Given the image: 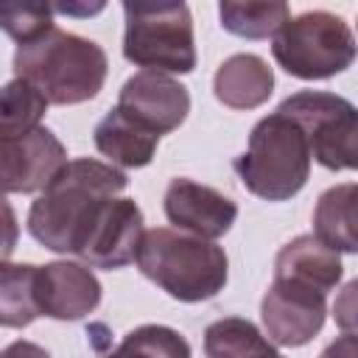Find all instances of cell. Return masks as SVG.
Returning <instances> with one entry per match:
<instances>
[{
	"instance_id": "obj_1",
	"label": "cell",
	"mask_w": 358,
	"mask_h": 358,
	"mask_svg": "<svg viewBox=\"0 0 358 358\" xmlns=\"http://www.w3.org/2000/svg\"><path fill=\"white\" fill-rule=\"evenodd\" d=\"M129 176L101 159H70L28 210V232L56 255H81L101 210L117 199Z\"/></svg>"
},
{
	"instance_id": "obj_2",
	"label": "cell",
	"mask_w": 358,
	"mask_h": 358,
	"mask_svg": "<svg viewBox=\"0 0 358 358\" xmlns=\"http://www.w3.org/2000/svg\"><path fill=\"white\" fill-rule=\"evenodd\" d=\"M109 73L106 50L78 34L50 28L45 36L20 45L14 53V78L31 81L48 103L73 106L95 98Z\"/></svg>"
},
{
	"instance_id": "obj_3",
	"label": "cell",
	"mask_w": 358,
	"mask_h": 358,
	"mask_svg": "<svg viewBox=\"0 0 358 358\" xmlns=\"http://www.w3.org/2000/svg\"><path fill=\"white\" fill-rule=\"evenodd\" d=\"M137 268L157 288L179 302H204L224 291L229 277L227 252L215 241H204L179 229H145Z\"/></svg>"
},
{
	"instance_id": "obj_4",
	"label": "cell",
	"mask_w": 358,
	"mask_h": 358,
	"mask_svg": "<svg viewBox=\"0 0 358 358\" xmlns=\"http://www.w3.org/2000/svg\"><path fill=\"white\" fill-rule=\"evenodd\" d=\"M310 143L305 129L285 112L260 117L249 134L246 151L235 157L232 168L241 185L266 201H288L310 176Z\"/></svg>"
},
{
	"instance_id": "obj_5",
	"label": "cell",
	"mask_w": 358,
	"mask_h": 358,
	"mask_svg": "<svg viewBox=\"0 0 358 358\" xmlns=\"http://www.w3.org/2000/svg\"><path fill=\"white\" fill-rule=\"evenodd\" d=\"M126 62L157 73H193L196 36L187 3H123Z\"/></svg>"
},
{
	"instance_id": "obj_6",
	"label": "cell",
	"mask_w": 358,
	"mask_h": 358,
	"mask_svg": "<svg viewBox=\"0 0 358 358\" xmlns=\"http://www.w3.org/2000/svg\"><path fill=\"white\" fill-rule=\"evenodd\" d=\"M271 53L288 76L302 81H322L352 67L358 42L338 14L305 11L280 28L271 42Z\"/></svg>"
},
{
	"instance_id": "obj_7",
	"label": "cell",
	"mask_w": 358,
	"mask_h": 358,
	"mask_svg": "<svg viewBox=\"0 0 358 358\" xmlns=\"http://www.w3.org/2000/svg\"><path fill=\"white\" fill-rule=\"evenodd\" d=\"M277 109L305 129L310 154L322 168L358 171V106L333 92L302 90L288 95Z\"/></svg>"
},
{
	"instance_id": "obj_8",
	"label": "cell",
	"mask_w": 358,
	"mask_h": 358,
	"mask_svg": "<svg viewBox=\"0 0 358 358\" xmlns=\"http://www.w3.org/2000/svg\"><path fill=\"white\" fill-rule=\"evenodd\" d=\"M260 316L266 336L274 344L302 347L322 330L327 319V294L302 280L274 277L260 302Z\"/></svg>"
},
{
	"instance_id": "obj_9",
	"label": "cell",
	"mask_w": 358,
	"mask_h": 358,
	"mask_svg": "<svg viewBox=\"0 0 358 358\" xmlns=\"http://www.w3.org/2000/svg\"><path fill=\"white\" fill-rule=\"evenodd\" d=\"M0 154L6 193H42L70 162L62 140L45 126L20 137H0Z\"/></svg>"
},
{
	"instance_id": "obj_10",
	"label": "cell",
	"mask_w": 358,
	"mask_h": 358,
	"mask_svg": "<svg viewBox=\"0 0 358 358\" xmlns=\"http://www.w3.org/2000/svg\"><path fill=\"white\" fill-rule=\"evenodd\" d=\"M117 106L154 134L179 129L190 112V92L168 73L140 70L120 87Z\"/></svg>"
},
{
	"instance_id": "obj_11",
	"label": "cell",
	"mask_w": 358,
	"mask_h": 358,
	"mask_svg": "<svg viewBox=\"0 0 358 358\" xmlns=\"http://www.w3.org/2000/svg\"><path fill=\"white\" fill-rule=\"evenodd\" d=\"M34 296L39 316L59 322H78L101 305V282L90 266L73 260H53L36 266Z\"/></svg>"
},
{
	"instance_id": "obj_12",
	"label": "cell",
	"mask_w": 358,
	"mask_h": 358,
	"mask_svg": "<svg viewBox=\"0 0 358 358\" xmlns=\"http://www.w3.org/2000/svg\"><path fill=\"white\" fill-rule=\"evenodd\" d=\"M162 207L173 229L204 238V241H215L227 235L238 218V204L229 196L185 176L171 179Z\"/></svg>"
},
{
	"instance_id": "obj_13",
	"label": "cell",
	"mask_w": 358,
	"mask_h": 358,
	"mask_svg": "<svg viewBox=\"0 0 358 358\" xmlns=\"http://www.w3.org/2000/svg\"><path fill=\"white\" fill-rule=\"evenodd\" d=\"M143 235V210L134 199L117 196L101 210L78 260L90 268H123L131 260H137Z\"/></svg>"
},
{
	"instance_id": "obj_14",
	"label": "cell",
	"mask_w": 358,
	"mask_h": 358,
	"mask_svg": "<svg viewBox=\"0 0 358 358\" xmlns=\"http://www.w3.org/2000/svg\"><path fill=\"white\" fill-rule=\"evenodd\" d=\"M215 98L229 109H255L274 92V73L255 53H235L213 76Z\"/></svg>"
},
{
	"instance_id": "obj_15",
	"label": "cell",
	"mask_w": 358,
	"mask_h": 358,
	"mask_svg": "<svg viewBox=\"0 0 358 358\" xmlns=\"http://www.w3.org/2000/svg\"><path fill=\"white\" fill-rule=\"evenodd\" d=\"M341 274H344V266L338 252L330 249L316 235H299L288 241L274 257V277L302 280L308 285H316L324 294H330L341 282Z\"/></svg>"
},
{
	"instance_id": "obj_16",
	"label": "cell",
	"mask_w": 358,
	"mask_h": 358,
	"mask_svg": "<svg viewBox=\"0 0 358 358\" xmlns=\"http://www.w3.org/2000/svg\"><path fill=\"white\" fill-rule=\"evenodd\" d=\"M95 148L109 159V165H120V168H143L154 159L157 154V143L159 134L148 131L145 126H140L137 120H131L120 106L109 109L95 131Z\"/></svg>"
},
{
	"instance_id": "obj_17",
	"label": "cell",
	"mask_w": 358,
	"mask_h": 358,
	"mask_svg": "<svg viewBox=\"0 0 358 358\" xmlns=\"http://www.w3.org/2000/svg\"><path fill=\"white\" fill-rule=\"evenodd\" d=\"M313 235L336 252H358V182L333 185L319 196Z\"/></svg>"
},
{
	"instance_id": "obj_18",
	"label": "cell",
	"mask_w": 358,
	"mask_h": 358,
	"mask_svg": "<svg viewBox=\"0 0 358 358\" xmlns=\"http://www.w3.org/2000/svg\"><path fill=\"white\" fill-rule=\"evenodd\" d=\"M207 358H280L274 341L260 333V327L241 316H227L204 330Z\"/></svg>"
},
{
	"instance_id": "obj_19",
	"label": "cell",
	"mask_w": 358,
	"mask_h": 358,
	"mask_svg": "<svg viewBox=\"0 0 358 358\" xmlns=\"http://www.w3.org/2000/svg\"><path fill=\"white\" fill-rule=\"evenodd\" d=\"M218 17L224 31L243 36V39H268L277 36L280 28L291 20L288 3L282 0H268V3H221Z\"/></svg>"
},
{
	"instance_id": "obj_20",
	"label": "cell",
	"mask_w": 358,
	"mask_h": 358,
	"mask_svg": "<svg viewBox=\"0 0 358 358\" xmlns=\"http://www.w3.org/2000/svg\"><path fill=\"white\" fill-rule=\"evenodd\" d=\"M34 263H3L0 268V322L3 327H28L36 316Z\"/></svg>"
},
{
	"instance_id": "obj_21",
	"label": "cell",
	"mask_w": 358,
	"mask_h": 358,
	"mask_svg": "<svg viewBox=\"0 0 358 358\" xmlns=\"http://www.w3.org/2000/svg\"><path fill=\"white\" fill-rule=\"evenodd\" d=\"M48 109V98L25 78H11L3 87L0 103V137H20L39 126Z\"/></svg>"
},
{
	"instance_id": "obj_22",
	"label": "cell",
	"mask_w": 358,
	"mask_h": 358,
	"mask_svg": "<svg viewBox=\"0 0 358 358\" xmlns=\"http://www.w3.org/2000/svg\"><path fill=\"white\" fill-rule=\"evenodd\" d=\"M101 358H190V344L173 327L140 324L123 336L117 350Z\"/></svg>"
},
{
	"instance_id": "obj_23",
	"label": "cell",
	"mask_w": 358,
	"mask_h": 358,
	"mask_svg": "<svg viewBox=\"0 0 358 358\" xmlns=\"http://www.w3.org/2000/svg\"><path fill=\"white\" fill-rule=\"evenodd\" d=\"M53 11H56L53 6H42V3H8L0 8V25L20 48L56 28Z\"/></svg>"
},
{
	"instance_id": "obj_24",
	"label": "cell",
	"mask_w": 358,
	"mask_h": 358,
	"mask_svg": "<svg viewBox=\"0 0 358 358\" xmlns=\"http://www.w3.org/2000/svg\"><path fill=\"white\" fill-rule=\"evenodd\" d=\"M333 319H336V324H338L344 333L358 336V277L350 280V282L336 294Z\"/></svg>"
},
{
	"instance_id": "obj_25",
	"label": "cell",
	"mask_w": 358,
	"mask_h": 358,
	"mask_svg": "<svg viewBox=\"0 0 358 358\" xmlns=\"http://www.w3.org/2000/svg\"><path fill=\"white\" fill-rule=\"evenodd\" d=\"M319 358H358V336H350V333L338 336L324 347Z\"/></svg>"
},
{
	"instance_id": "obj_26",
	"label": "cell",
	"mask_w": 358,
	"mask_h": 358,
	"mask_svg": "<svg viewBox=\"0 0 358 358\" xmlns=\"http://www.w3.org/2000/svg\"><path fill=\"white\" fill-rule=\"evenodd\" d=\"M3 358H50V355H48V350H42L39 344L20 338V341H11V344L3 350Z\"/></svg>"
},
{
	"instance_id": "obj_27",
	"label": "cell",
	"mask_w": 358,
	"mask_h": 358,
	"mask_svg": "<svg viewBox=\"0 0 358 358\" xmlns=\"http://www.w3.org/2000/svg\"><path fill=\"white\" fill-rule=\"evenodd\" d=\"M280 358H282V355H280Z\"/></svg>"
}]
</instances>
